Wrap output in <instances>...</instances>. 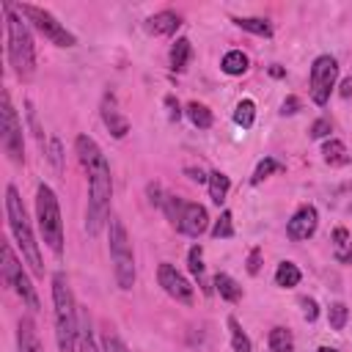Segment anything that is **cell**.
Here are the masks:
<instances>
[{
  "instance_id": "1",
  "label": "cell",
  "mask_w": 352,
  "mask_h": 352,
  "mask_svg": "<svg viewBox=\"0 0 352 352\" xmlns=\"http://www.w3.org/2000/svg\"><path fill=\"white\" fill-rule=\"evenodd\" d=\"M77 157L88 173V210H86V231L97 237L102 226L110 221V199H113V176H110V162L97 146L94 138L77 135L75 140Z\"/></svg>"
},
{
  "instance_id": "2",
  "label": "cell",
  "mask_w": 352,
  "mask_h": 352,
  "mask_svg": "<svg viewBox=\"0 0 352 352\" xmlns=\"http://www.w3.org/2000/svg\"><path fill=\"white\" fill-rule=\"evenodd\" d=\"M53 305H55V338L61 352H77L80 316L75 308V294L64 273L53 275Z\"/></svg>"
},
{
  "instance_id": "3",
  "label": "cell",
  "mask_w": 352,
  "mask_h": 352,
  "mask_svg": "<svg viewBox=\"0 0 352 352\" xmlns=\"http://www.w3.org/2000/svg\"><path fill=\"white\" fill-rule=\"evenodd\" d=\"M3 12H6V28H9V61L20 80H31L36 72L34 36L23 23V14L14 9V3H3Z\"/></svg>"
},
{
  "instance_id": "4",
  "label": "cell",
  "mask_w": 352,
  "mask_h": 352,
  "mask_svg": "<svg viewBox=\"0 0 352 352\" xmlns=\"http://www.w3.org/2000/svg\"><path fill=\"white\" fill-rule=\"evenodd\" d=\"M6 218H9V229L23 251V259L31 264V270L36 275H45V262H42V253H39V242L34 237V229H31V221H28V212H25V204L17 193L14 185L6 188Z\"/></svg>"
},
{
  "instance_id": "5",
  "label": "cell",
  "mask_w": 352,
  "mask_h": 352,
  "mask_svg": "<svg viewBox=\"0 0 352 352\" xmlns=\"http://www.w3.org/2000/svg\"><path fill=\"white\" fill-rule=\"evenodd\" d=\"M108 242H110V259H113V275L121 292H129L135 286V253H132V242L129 234L124 229V223L110 215L108 221Z\"/></svg>"
},
{
  "instance_id": "6",
  "label": "cell",
  "mask_w": 352,
  "mask_h": 352,
  "mask_svg": "<svg viewBox=\"0 0 352 352\" xmlns=\"http://www.w3.org/2000/svg\"><path fill=\"white\" fill-rule=\"evenodd\" d=\"M36 218H39V229L42 237L47 242V248L61 256L64 251V221H61V207L55 199V190L50 185H39L36 190Z\"/></svg>"
},
{
  "instance_id": "7",
  "label": "cell",
  "mask_w": 352,
  "mask_h": 352,
  "mask_svg": "<svg viewBox=\"0 0 352 352\" xmlns=\"http://www.w3.org/2000/svg\"><path fill=\"white\" fill-rule=\"evenodd\" d=\"M47 42H53L55 47H75L77 45V39L50 14V12H45V9H39V6H31V3H23V6H14Z\"/></svg>"
},
{
  "instance_id": "8",
  "label": "cell",
  "mask_w": 352,
  "mask_h": 352,
  "mask_svg": "<svg viewBox=\"0 0 352 352\" xmlns=\"http://www.w3.org/2000/svg\"><path fill=\"white\" fill-rule=\"evenodd\" d=\"M3 281L20 294V300H23L31 311H39V308H42V305H39V294H36L31 278L25 275V270H23L20 259L14 256V251H12L9 242H3Z\"/></svg>"
},
{
  "instance_id": "9",
  "label": "cell",
  "mask_w": 352,
  "mask_h": 352,
  "mask_svg": "<svg viewBox=\"0 0 352 352\" xmlns=\"http://www.w3.org/2000/svg\"><path fill=\"white\" fill-rule=\"evenodd\" d=\"M0 129H3V149L14 165H23L25 146H23V121L12 105L9 91H3V110H0Z\"/></svg>"
},
{
  "instance_id": "10",
  "label": "cell",
  "mask_w": 352,
  "mask_h": 352,
  "mask_svg": "<svg viewBox=\"0 0 352 352\" xmlns=\"http://www.w3.org/2000/svg\"><path fill=\"white\" fill-rule=\"evenodd\" d=\"M336 77H338V64L333 55H319L311 66V99L316 105H327L330 99V91L336 86Z\"/></svg>"
},
{
  "instance_id": "11",
  "label": "cell",
  "mask_w": 352,
  "mask_h": 352,
  "mask_svg": "<svg viewBox=\"0 0 352 352\" xmlns=\"http://www.w3.org/2000/svg\"><path fill=\"white\" fill-rule=\"evenodd\" d=\"M157 278H160V286L165 289V294H168V297L179 300V303H185V305H190V303H193V286H190V281H188L179 270H176L173 264L162 262V264H160V270H157Z\"/></svg>"
},
{
  "instance_id": "12",
  "label": "cell",
  "mask_w": 352,
  "mask_h": 352,
  "mask_svg": "<svg viewBox=\"0 0 352 352\" xmlns=\"http://www.w3.org/2000/svg\"><path fill=\"white\" fill-rule=\"evenodd\" d=\"M316 226H319V215H316V210H314L311 204H305V207H300V210L292 215V221L286 223V234H289L292 240L303 242V240L314 237Z\"/></svg>"
},
{
  "instance_id": "13",
  "label": "cell",
  "mask_w": 352,
  "mask_h": 352,
  "mask_svg": "<svg viewBox=\"0 0 352 352\" xmlns=\"http://www.w3.org/2000/svg\"><path fill=\"white\" fill-rule=\"evenodd\" d=\"M207 226H210L207 210L201 204H185V212H182L179 226H176V229H179L182 234H188V237H201L207 231Z\"/></svg>"
},
{
  "instance_id": "14",
  "label": "cell",
  "mask_w": 352,
  "mask_h": 352,
  "mask_svg": "<svg viewBox=\"0 0 352 352\" xmlns=\"http://www.w3.org/2000/svg\"><path fill=\"white\" fill-rule=\"evenodd\" d=\"M102 121H105V127L110 129V135H113V138H124V135L129 132V121L118 113L113 94H108V97H105V102H102Z\"/></svg>"
},
{
  "instance_id": "15",
  "label": "cell",
  "mask_w": 352,
  "mask_h": 352,
  "mask_svg": "<svg viewBox=\"0 0 352 352\" xmlns=\"http://www.w3.org/2000/svg\"><path fill=\"white\" fill-rule=\"evenodd\" d=\"M17 344H20V352H45L42 341H39V333H36V325H34L31 316L20 319V325H17Z\"/></svg>"
},
{
  "instance_id": "16",
  "label": "cell",
  "mask_w": 352,
  "mask_h": 352,
  "mask_svg": "<svg viewBox=\"0 0 352 352\" xmlns=\"http://www.w3.org/2000/svg\"><path fill=\"white\" fill-rule=\"evenodd\" d=\"M179 25H182L179 14H173V12H160V14L149 17V23H146V28L154 36H171V34H176V28H179Z\"/></svg>"
},
{
  "instance_id": "17",
  "label": "cell",
  "mask_w": 352,
  "mask_h": 352,
  "mask_svg": "<svg viewBox=\"0 0 352 352\" xmlns=\"http://www.w3.org/2000/svg\"><path fill=\"white\" fill-rule=\"evenodd\" d=\"M193 55V45L190 39H176V45L171 47V69L173 72H185Z\"/></svg>"
},
{
  "instance_id": "18",
  "label": "cell",
  "mask_w": 352,
  "mask_h": 352,
  "mask_svg": "<svg viewBox=\"0 0 352 352\" xmlns=\"http://www.w3.org/2000/svg\"><path fill=\"white\" fill-rule=\"evenodd\" d=\"M210 199H212V204H223L226 201V196H229V188H231V179L223 173V171H212L210 173Z\"/></svg>"
},
{
  "instance_id": "19",
  "label": "cell",
  "mask_w": 352,
  "mask_h": 352,
  "mask_svg": "<svg viewBox=\"0 0 352 352\" xmlns=\"http://www.w3.org/2000/svg\"><path fill=\"white\" fill-rule=\"evenodd\" d=\"M248 66H251V61H248V55H245L242 50H231V53H226L223 61H221V69H223L226 75H231V77L245 75Z\"/></svg>"
},
{
  "instance_id": "20",
  "label": "cell",
  "mask_w": 352,
  "mask_h": 352,
  "mask_svg": "<svg viewBox=\"0 0 352 352\" xmlns=\"http://www.w3.org/2000/svg\"><path fill=\"white\" fill-rule=\"evenodd\" d=\"M215 289H218V292H221V297H223V300H229V303L242 300V286H240L231 275H226V273H218V275H215Z\"/></svg>"
},
{
  "instance_id": "21",
  "label": "cell",
  "mask_w": 352,
  "mask_h": 352,
  "mask_svg": "<svg viewBox=\"0 0 352 352\" xmlns=\"http://www.w3.org/2000/svg\"><path fill=\"white\" fill-rule=\"evenodd\" d=\"M234 25L248 31V34H253V36H264V39L273 36V25L267 20H262V17H234Z\"/></svg>"
},
{
  "instance_id": "22",
  "label": "cell",
  "mask_w": 352,
  "mask_h": 352,
  "mask_svg": "<svg viewBox=\"0 0 352 352\" xmlns=\"http://www.w3.org/2000/svg\"><path fill=\"white\" fill-rule=\"evenodd\" d=\"M300 267L294 264V262H281L278 264V270H275V284L278 286H284V289H292V286H297L300 284Z\"/></svg>"
},
{
  "instance_id": "23",
  "label": "cell",
  "mask_w": 352,
  "mask_h": 352,
  "mask_svg": "<svg viewBox=\"0 0 352 352\" xmlns=\"http://www.w3.org/2000/svg\"><path fill=\"white\" fill-rule=\"evenodd\" d=\"M322 154H325V162L327 165H347L349 157H347V146L336 138H330L325 146H322Z\"/></svg>"
},
{
  "instance_id": "24",
  "label": "cell",
  "mask_w": 352,
  "mask_h": 352,
  "mask_svg": "<svg viewBox=\"0 0 352 352\" xmlns=\"http://www.w3.org/2000/svg\"><path fill=\"white\" fill-rule=\"evenodd\" d=\"M188 118H190L199 129H210V127H212V110H210L207 105H201V102H190V105H188Z\"/></svg>"
},
{
  "instance_id": "25",
  "label": "cell",
  "mask_w": 352,
  "mask_h": 352,
  "mask_svg": "<svg viewBox=\"0 0 352 352\" xmlns=\"http://www.w3.org/2000/svg\"><path fill=\"white\" fill-rule=\"evenodd\" d=\"M188 264H190V273L199 278V286H204V292H210V286H207V281H204V248H201V245H193V248H190Z\"/></svg>"
},
{
  "instance_id": "26",
  "label": "cell",
  "mask_w": 352,
  "mask_h": 352,
  "mask_svg": "<svg viewBox=\"0 0 352 352\" xmlns=\"http://www.w3.org/2000/svg\"><path fill=\"white\" fill-rule=\"evenodd\" d=\"M294 338L286 327H273L270 330V352H292Z\"/></svg>"
},
{
  "instance_id": "27",
  "label": "cell",
  "mask_w": 352,
  "mask_h": 352,
  "mask_svg": "<svg viewBox=\"0 0 352 352\" xmlns=\"http://www.w3.org/2000/svg\"><path fill=\"white\" fill-rule=\"evenodd\" d=\"M229 333H231V347H234V352H251V338H248V333L240 327L237 316H229Z\"/></svg>"
},
{
  "instance_id": "28",
  "label": "cell",
  "mask_w": 352,
  "mask_h": 352,
  "mask_svg": "<svg viewBox=\"0 0 352 352\" xmlns=\"http://www.w3.org/2000/svg\"><path fill=\"white\" fill-rule=\"evenodd\" d=\"M253 118H256V102L253 99H242L234 110V121L242 127V129H251L253 127Z\"/></svg>"
},
{
  "instance_id": "29",
  "label": "cell",
  "mask_w": 352,
  "mask_h": 352,
  "mask_svg": "<svg viewBox=\"0 0 352 352\" xmlns=\"http://www.w3.org/2000/svg\"><path fill=\"white\" fill-rule=\"evenodd\" d=\"M212 237H215V240H229V237H234V218H231V212H229V210H223V212H221V218L215 221V226H212Z\"/></svg>"
},
{
  "instance_id": "30",
  "label": "cell",
  "mask_w": 352,
  "mask_h": 352,
  "mask_svg": "<svg viewBox=\"0 0 352 352\" xmlns=\"http://www.w3.org/2000/svg\"><path fill=\"white\" fill-rule=\"evenodd\" d=\"M273 171H284V165H281L278 160H273V157H264V160L256 165L253 176H251V185H262V182L267 179V176H270Z\"/></svg>"
},
{
  "instance_id": "31",
  "label": "cell",
  "mask_w": 352,
  "mask_h": 352,
  "mask_svg": "<svg viewBox=\"0 0 352 352\" xmlns=\"http://www.w3.org/2000/svg\"><path fill=\"white\" fill-rule=\"evenodd\" d=\"M80 352H102L97 347V338H94V330H91L88 316H80Z\"/></svg>"
},
{
  "instance_id": "32",
  "label": "cell",
  "mask_w": 352,
  "mask_h": 352,
  "mask_svg": "<svg viewBox=\"0 0 352 352\" xmlns=\"http://www.w3.org/2000/svg\"><path fill=\"white\" fill-rule=\"evenodd\" d=\"M347 319H349V308L344 303H333L327 308V322H330L333 330H344L347 327Z\"/></svg>"
},
{
  "instance_id": "33",
  "label": "cell",
  "mask_w": 352,
  "mask_h": 352,
  "mask_svg": "<svg viewBox=\"0 0 352 352\" xmlns=\"http://www.w3.org/2000/svg\"><path fill=\"white\" fill-rule=\"evenodd\" d=\"M162 210H165V215H168V221H171L173 226H179V218H182V212H185V201L176 199V196H168Z\"/></svg>"
},
{
  "instance_id": "34",
  "label": "cell",
  "mask_w": 352,
  "mask_h": 352,
  "mask_svg": "<svg viewBox=\"0 0 352 352\" xmlns=\"http://www.w3.org/2000/svg\"><path fill=\"white\" fill-rule=\"evenodd\" d=\"M50 162L55 168V173H64V151H61V140L58 138H50Z\"/></svg>"
},
{
  "instance_id": "35",
  "label": "cell",
  "mask_w": 352,
  "mask_h": 352,
  "mask_svg": "<svg viewBox=\"0 0 352 352\" xmlns=\"http://www.w3.org/2000/svg\"><path fill=\"white\" fill-rule=\"evenodd\" d=\"M102 349H105V352H129V347H127L116 333H108V336L102 338Z\"/></svg>"
},
{
  "instance_id": "36",
  "label": "cell",
  "mask_w": 352,
  "mask_h": 352,
  "mask_svg": "<svg viewBox=\"0 0 352 352\" xmlns=\"http://www.w3.org/2000/svg\"><path fill=\"white\" fill-rule=\"evenodd\" d=\"M308 135H311L314 140H319V138H327V135H330V118H316V121L311 124Z\"/></svg>"
},
{
  "instance_id": "37",
  "label": "cell",
  "mask_w": 352,
  "mask_h": 352,
  "mask_svg": "<svg viewBox=\"0 0 352 352\" xmlns=\"http://www.w3.org/2000/svg\"><path fill=\"white\" fill-rule=\"evenodd\" d=\"M300 305H303V316H305L308 322H314V319L319 316V308H316V303H314L311 297H303V300H300Z\"/></svg>"
},
{
  "instance_id": "38",
  "label": "cell",
  "mask_w": 352,
  "mask_h": 352,
  "mask_svg": "<svg viewBox=\"0 0 352 352\" xmlns=\"http://www.w3.org/2000/svg\"><path fill=\"white\" fill-rule=\"evenodd\" d=\"M259 270H262V248H253L251 256H248V273L256 275Z\"/></svg>"
},
{
  "instance_id": "39",
  "label": "cell",
  "mask_w": 352,
  "mask_h": 352,
  "mask_svg": "<svg viewBox=\"0 0 352 352\" xmlns=\"http://www.w3.org/2000/svg\"><path fill=\"white\" fill-rule=\"evenodd\" d=\"M300 110V99L297 97H286L284 105H281V116H294Z\"/></svg>"
},
{
  "instance_id": "40",
  "label": "cell",
  "mask_w": 352,
  "mask_h": 352,
  "mask_svg": "<svg viewBox=\"0 0 352 352\" xmlns=\"http://www.w3.org/2000/svg\"><path fill=\"white\" fill-rule=\"evenodd\" d=\"M165 108H168V118H171V121H179L182 110H179V105H176V99H173L171 94L165 97Z\"/></svg>"
},
{
  "instance_id": "41",
  "label": "cell",
  "mask_w": 352,
  "mask_h": 352,
  "mask_svg": "<svg viewBox=\"0 0 352 352\" xmlns=\"http://www.w3.org/2000/svg\"><path fill=\"white\" fill-rule=\"evenodd\" d=\"M185 173L190 176V179H193V182H199V185H204V182H210V176H204V171H196V168H188Z\"/></svg>"
},
{
  "instance_id": "42",
  "label": "cell",
  "mask_w": 352,
  "mask_h": 352,
  "mask_svg": "<svg viewBox=\"0 0 352 352\" xmlns=\"http://www.w3.org/2000/svg\"><path fill=\"white\" fill-rule=\"evenodd\" d=\"M333 240H336V245H338V248H344V245L349 242V234H347L344 229H336V231H333Z\"/></svg>"
},
{
  "instance_id": "43",
  "label": "cell",
  "mask_w": 352,
  "mask_h": 352,
  "mask_svg": "<svg viewBox=\"0 0 352 352\" xmlns=\"http://www.w3.org/2000/svg\"><path fill=\"white\" fill-rule=\"evenodd\" d=\"M338 94H341V97H352V77H347V80L341 83V88H338Z\"/></svg>"
},
{
  "instance_id": "44",
  "label": "cell",
  "mask_w": 352,
  "mask_h": 352,
  "mask_svg": "<svg viewBox=\"0 0 352 352\" xmlns=\"http://www.w3.org/2000/svg\"><path fill=\"white\" fill-rule=\"evenodd\" d=\"M270 75H273V77H284V69H281V66H273Z\"/></svg>"
},
{
  "instance_id": "45",
  "label": "cell",
  "mask_w": 352,
  "mask_h": 352,
  "mask_svg": "<svg viewBox=\"0 0 352 352\" xmlns=\"http://www.w3.org/2000/svg\"><path fill=\"white\" fill-rule=\"evenodd\" d=\"M316 352H338V349H333V347H319Z\"/></svg>"
}]
</instances>
